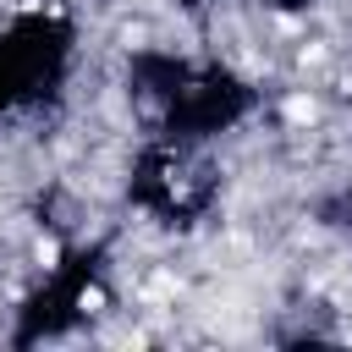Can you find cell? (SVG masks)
<instances>
[{
    "mask_svg": "<svg viewBox=\"0 0 352 352\" xmlns=\"http://www.w3.org/2000/svg\"><path fill=\"white\" fill-rule=\"evenodd\" d=\"M66 44H72V33L55 16H22V22L0 28V116L44 99L60 82Z\"/></svg>",
    "mask_w": 352,
    "mask_h": 352,
    "instance_id": "1",
    "label": "cell"
}]
</instances>
